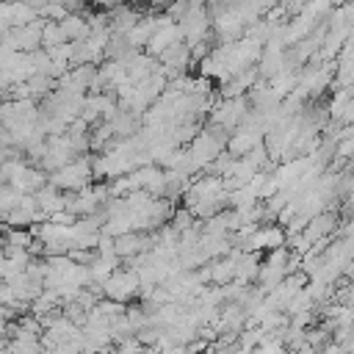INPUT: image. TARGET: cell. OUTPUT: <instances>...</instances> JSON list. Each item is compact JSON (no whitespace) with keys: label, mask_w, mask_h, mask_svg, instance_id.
Segmentation results:
<instances>
[{"label":"cell","mask_w":354,"mask_h":354,"mask_svg":"<svg viewBox=\"0 0 354 354\" xmlns=\"http://www.w3.org/2000/svg\"><path fill=\"white\" fill-rule=\"evenodd\" d=\"M8 22H11V28L30 25V22H33V8H30L28 3H22V0L8 3Z\"/></svg>","instance_id":"6da1fadb"},{"label":"cell","mask_w":354,"mask_h":354,"mask_svg":"<svg viewBox=\"0 0 354 354\" xmlns=\"http://www.w3.org/2000/svg\"><path fill=\"white\" fill-rule=\"evenodd\" d=\"M3 94H6V86H3V83H0V100H3Z\"/></svg>","instance_id":"7a4b0ae2"},{"label":"cell","mask_w":354,"mask_h":354,"mask_svg":"<svg viewBox=\"0 0 354 354\" xmlns=\"http://www.w3.org/2000/svg\"><path fill=\"white\" fill-rule=\"evenodd\" d=\"M3 3H17V0H3Z\"/></svg>","instance_id":"3957f363"}]
</instances>
